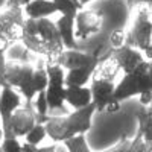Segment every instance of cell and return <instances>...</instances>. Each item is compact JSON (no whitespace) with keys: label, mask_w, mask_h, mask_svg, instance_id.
Wrapping results in <instances>:
<instances>
[{"label":"cell","mask_w":152,"mask_h":152,"mask_svg":"<svg viewBox=\"0 0 152 152\" xmlns=\"http://www.w3.org/2000/svg\"><path fill=\"white\" fill-rule=\"evenodd\" d=\"M142 94V87L138 82V78L135 73H129L125 75L122 81L116 85V90H114V100L116 102H123V100L134 97V96H140Z\"/></svg>","instance_id":"13"},{"label":"cell","mask_w":152,"mask_h":152,"mask_svg":"<svg viewBox=\"0 0 152 152\" xmlns=\"http://www.w3.org/2000/svg\"><path fill=\"white\" fill-rule=\"evenodd\" d=\"M55 149H56L55 145H52V146H43V148L31 145V143H26V142L21 145V152H55Z\"/></svg>","instance_id":"25"},{"label":"cell","mask_w":152,"mask_h":152,"mask_svg":"<svg viewBox=\"0 0 152 152\" xmlns=\"http://www.w3.org/2000/svg\"><path fill=\"white\" fill-rule=\"evenodd\" d=\"M120 69L111 58L102 64H99L91 76V99L96 107V111L116 113L120 108V104L114 100L116 90V75Z\"/></svg>","instance_id":"3"},{"label":"cell","mask_w":152,"mask_h":152,"mask_svg":"<svg viewBox=\"0 0 152 152\" xmlns=\"http://www.w3.org/2000/svg\"><path fill=\"white\" fill-rule=\"evenodd\" d=\"M91 2H94V0H79V3L85 8V6H88V3H91Z\"/></svg>","instance_id":"31"},{"label":"cell","mask_w":152,"mask_h":152,"mask_svg":"<svg viewBox=\"0 0 152 152\" xmlns=\"http://www.w3.org/2000/svg\"><path fill=\"white\" fill-rule=\"evenodd\" d=\"M3 138H5V132H3V128H2V126H0V145H2Z\"/></svg>","instance_id":"32"},{"label":"cell","mask_w":152,"mask_h":152,"mask_svg":"<svg viewBox=\"0 0 152 152\" xmlns=\"http://www.w3.org/2000/svg\"><path fill=\"white\" fill-rule=\"evenodd\" d=\"M21 44L34 55L46 58V62H55L66 50L56 24L49 18L24 20Z\"/></svg>","instance_id":"1"},{"label":"cell","mask_w":152,"mask_h":152,"mask_svg":"<svg viewBox=\"0 0 152 152\" xmlns=\"http://www.w3.org/2000/svg\"><path fill=\"white\" fill-rule=\"evenodd\" d=\"M34 72H35V66H32L31 62L8 61L6 69H5V85H9L12 88H18V91L29 102Z\"/></svg>","instance_id":"6"},{"label":"cell","mask_w":152,"mask_h":152,"mask_svg":"<svg viewBox=\"0 0 152 152\" xmlns=\"http://www.w3.org/2000/svg\"><path fill=\"white\" fill-rule=\"evenodd\" d=\"M104 17L94 8H82L75 17V38L76 41L87 40L102 31Z\"/></svg>","instance_id":"7"},{"label":"cell","mask_w":152,"mask_h":152,"mask_svg":"<svg viewBox=\"0 0 152 152\" xmlns=\"http://www.w3.org/2000/svg\"><path fill=\"white\" fill-rule=\"evenodd\" d=\"M37 123V113L34 107H20L14 111L9 122L11 132L15 137H24Z\"/></svg>","instance_id":"11"},{"label":"cell","mask_w":152,"mask_h":152,"mask_svg":"<svg viewBox=\"0 0 152 152\" xmlns=\"http://www.w3.org/2000/svg\"><path fill=\"white\" fill-rule=\"evenodd\" d=\"M46 72L49 84L44 90L46 99L50 116H55V111H59L62 114H69V111L64 108L66 104V70L55 62H46ZM61 116V114H59Z\"/></svg>","instance_id":"4"},{"label":"cell","mask_w":152,"mask_h":152,"mask_svg":"<svg viewBox=\"0 0 152 152\" xmlns=\"http://www.w3.org/2000/svg\"><path fill=\"white\" fill-rule=\"evenodd\" d=\"M0 93H2V85H0Z\"/></svg>","instance_id":"35"},{"label":"cell","mask_w":152,"mask_h":152,"mask_svg":"<svg viewBox=\"0 0 152 152\" xmlns=\"http://www.w3.org/2000/svg\"><path fill=\"white\" fill-rule=\"evenodd\" d=\"M148 151H149V143H146L143 140L142 134L137 131L134 137L123 134L120 137V140L113 148L102 151V152H148Z\"/></svg>","instance_id":"15"},{"label":"cell","mask_w":152,"mask_h":152,"mask_svg":"<svg viewBox=\"0 0 152 152\" xmlns=\"http://www.w3.org/2000/svg\"><path fill=\"white\" fill-rule=\"evenodd\" d=\"M64 146L67 148L69 152H91L90 146L87 143V138H85V134H81V135H76L70 140L64 142Z\"/></svg>","instance_id":"22"},{"label":"cell","mask_w":152,"mask_h":152,"mask_svg":"<svg viewBox=\"0 0 152 152\" xmlns=\"http://www.w3.org/2000/svg\"><path fill=\"white\" fill-rule=\"evenodd\" d=\"M138 100H140V105L142 107H148L152 104V91H148V93H143L138 96Z\"/></svg>","instance_id":"29"},{"label":"cell","mask_w":152,"mask_h":152,"mask_svg":"<svg viewBox=\"0 0 152 152\" xmlns=\"http://www.w3.org/2000/svg\"><path fill=\"white\" fill-rule=\"evenodd\" d=\"M20 107H21L20 94L9 85L2 87V93H0V122H2L5 137L14 135L11 132L9 122H11V117H12V114H14V111Z\"/></svg>","instance_id":"10"},{"label":"cell","mask_w":152,"mask_h":152,"mask_svg":"<svg viewBox=\"0 0 152 152\" xmlns=\"http://www.w3.org/2000/svg\"><path fill=\"white\" fill-rule=\"evenodd\" d=\"M96 61L97 59H94L91 55H88L85 52H81V50H76V49H66L64 52L56 58L55 64L61 66L66 72H69V70L85 67V66L91 64V62H96Z\"/></svg>","instance_id":"12"},{"label":"cell","mask_w":152,"mask_h":152,"mask_svg":"<svg viewBox=\"0 0 152 152\" xmlns=\"http://www.w3.org/2000/svg\"><path fill=\"white\" fill-rule=\"evenodd\" d=\"M108 44L111 46V49H119L123 44H126V34L123 29H117V31H113L108 37Z\"/></svg>","instance_id":"23"},{"label":"cell","mask_w":152,"mask_h":152,"mask_svg":"<svg viewBox=\"0 0 152 152\" xmlns=\"http://www.w3.org/2000/svg\"><path fill=\"white\" fill-rule=\"evenodd\" d=\"M66 102L73 110H81L88 107L91 99V90L90 87H78V85H66Z\"/></svg>","instance_id":"14"},{"label":"cell","mask_w":152,"mask_h":152,"mask_svg":"<svg viewBox=\"0 0 152 152\" xmlns=\"http://www.w3.org/2000/svg\"><path fill=\"white\" fill-rule=\"evenodd\" d=\"M75 2H79V0H75Z\"/></svg>","instance_id":"36"},{"label":"cell","mask_w":152,"mask_h":152,"mask_svg":"<svg viewBox=\"0 0 152 152\" xmlns=\"http://www.w3.org/2000/svg\"><path fill=\"white\" fill-rule=\"evenodd\" d=\"M149 87H151V91H152V61L149 64Z\"/></svg>","instance_id":"30"},{"label":"cell","mask_w":152,"mask_h":152,"mask_svg":"<svg viewBox=\"0 0 152 152\" xmlns=\"http://www.w3.org/2000/svg\"><path fill=\"white\" fill-rule=\"evenodd\" d=\"M137 120H138V132L142 134L143 140L146 143H152V104L148 107H142L137 111Z\"/></svg>","instance_id":"19"},{"label":"cell","mask_w":152,"mask_h":152,"mask_svg":"<svg viewBox=\"0 0 152 152\" xmlns=\"http://www.w3.org/2000/svg\"><path fill=\"white\" fill-rule=\"evenodd\" d=\"M111 59L116 62L117 67L125 75H129V73L135 72L142 64L146 62L143 52H140L137 47H134L131 44H123L119 49H114Z\"/></svg>","instance_id":"9"},{"label":"cell","mask_w":152,"mask_h":152,"mask_svg":"<svg viewBox=\"0 0 152 152\" xmlns=\"http://www.w3.org/2000/svg\"><path fill=\"white\" fill-rule=\"evenodd\" d=\"M58 8V14L59 15H72L76 17V14L84 8L79 2H75V0H52Z\"/></svg>","instance_id":"20"},{"label":"cell","mask_w":152,"mask_h":152,"mask_svg":"<svg viewBox=\"0 0 152 152\" xmlns=\"http://www.w3.org/2000/svg\"><path fill=\"white\" fill-rule=\"evenodd\" d=\"M56 28L59 31L61 40L64 43L66 49H75L76 47V38H75V17L72 15H61L56 21Z\"/></svg>","instance_id":"18"},{"label":"cell","mask_w":152,"mask_h":152,"mask_svg":"<svg viewBox=\"0 0 152 152\" xmlns=\"http://www.w3.org/2000/svg\"><path fill=\"white\" fill-rule=\"evenodd\" d=\"M126 44L137 47L140 52L152 44V20L151 9L148 6L138 8L131 31L126 34Z\"/></svg>","instance_id":"5"},{"label":"cell","mask_w":152,"mask_h":152,"mask_svg":"<svg viewBox=\"0 0 152 152\" xmlns=\"http://www.w3.org/2000/svg\"><path fill=\"white\" fill-rule=\"evenodd\" d=\"M3 152H21V143L18 142V137L15 135H9L5 137L2 142Z\"/></svg>","instance_id":"24"},{"label":"cell","mask_w":152,"mask_h":152,"mask_svg":"<svg viewBox=\"0 0 152 152\" xmlns=\"http://www.w3.org/2000/svg\"><path fill=\"white\" fill-rule=\"evenodd\" d=\"M26 15L23 12V8H6L0 14V34L5 35L12 43L21 41V34Z\"/></svg>","instance_id":"8"},{"label":"cell","mask_w":152,"mask_h":152,"mask_svg":"<svg viewBox=\"0 0 152 152\" xmlns=\"http://www.w3.org/2000/svg\"><path fill=\"white\" fill-rule=\"evenodd\" d=\"M6 56L5 52H0V85L5 87V69H6Z\"/></svg>","instance_id":"27"},{"label":"cell","mask_w":152,"mask_h":152,"mask_svg":"<svg viewBox=\"0 0 152 152\" xmlns=\"http://www.w3.org/2000/svg\"><path fill=\"white\" fill-rule=\"evenodd\" d=\"M47 137V131H46V125L44 123H35L34 128L24 135V140L26 143L35 145V146H40V143Z\"/></svg>","instance_id":"21"},{"label":"cell","mask_w":152,"mask_h":152,"mask_svg":"<svg viewBox=\"0 0 152 152\" xmlns=\"http://www.w3.org/2000/svg\"><path fill=\"white\" fill-rule=\"evenodd\" d=\"M148 152H152V143H149V151Z\"/></svg>","instance_id":"33"},{"label":"cell","mask_w":152,"mask_h":152,"mask_svg":"<svg viewBox=\"0 0 152 152\" xmlns=\"http://www.w3.org/2000/svg\"><path fill=\"white\" fill-rule=\"evenodd\" d=\"M0 152H3V148H2V145H0Z\"/></svg>","instance_id":"34"},{"label":"cell","mask_w":152,"mask_h":152,"mask_svg":"<svg viewBox=\"0 0 152 152\" xmlns=\"http://www.w3.org/2000/svg\"><path fill=\"white\" fill-rule=\"evenodd\" d=\"M100 62H91L85 67L81 69H75V70H69L66 72V85H78V87H85L88 82L91 81V76L94 73V70L97 69V66Z\"/></svg>","instance_id":"17"},{"label":"cell","mask_w":152,"mask_h":152,"mask_svg":"<svg viewBox=\"0 0 152 152\" xmlns=\"http://www.w3.org/2000/svg\"><path fill=\"white\" fill-rule=\"evenodd\" d=\"M23 12L26 18L40 20V18H49L50 15L58 14V8L52 0H32L23 8Z\"/></svg>","instance_id":"16"},{"label":"cell","mask_w":152,"mask_h":152,"mask_svg":"<svg viewBox=\"0 0 152 152\" xmlns=\"http://www.w3.org/2000/svg\"><path fill=\"white\" fill-rule=\"evenodd\" d=\"M128 9H132L134 6H148L149 9L152 8V0H125Z\"/></svg>","instance_id":"26"},{"label":"cell","mask_w":152,"mask_h":152,"mask_svg":"<svg viewBox=\"0 0 152 152\" xmlns=\"http://www.w3.org/2000/svg\"><path fill=\"white\" fill-rule=\"evenodd\" d=\"M96 113V107L91 102L88 107L75 110L73 113L62 116H49L46 120L47 137L55 143H64L70 138L87 134L91 128V119Z\"/></svg>","instance_id":"2"},{"label":"cell","mask_w":152,"mask_h":152,"mask_svg":"<svg viewBox=\"0 0 152 152\" xmlns=\"http://www.w3.org/2000/svg\"><path fill=\"white\" fill-rule=\"evenodd\" d=\"M31 2H32V0H8L6 8H24Z\"/></svg>","instance_id":"28"}]
</instances>
